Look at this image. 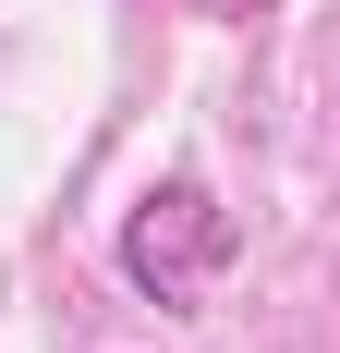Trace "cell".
<instances>
[{
	"label": "cell",
	"mask_w": 340,
	"mask_h": 353,
	"mask_svg": "<svg viewBox=\"0 0 340 353\" xmlns=\"http://www.w3.org/2000/svg\"><path fill=\"white\" fill-rule=\"evenodd\" d=\"M219 268H231V208H219L195 171L146 183L134 208H122V281H134L146 305H206Z\"/></svg>",
	"instance_id": "6da1fadb"
}]
</instances>
